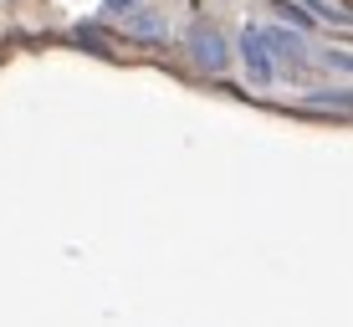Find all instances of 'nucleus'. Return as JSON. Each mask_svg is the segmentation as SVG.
Instances as JSON below:
<instances>
[{
    "label": "nucleus",
    "instance_id": "f257e3e1",
    "mask_svg": "<svg viewBox=\"0 0 353 327\" xmlns=\"http://www.w3.org/2000/svg\"><path fill=\"white\" fill-rule=\"evenodd\" d=\"M236 52H241V62H246V72L261 82H276V52H272V41H266V26H246L241 31V41H236Z\"/></svg>",
    "mask_w": 353,
    "mask_h": 327
},
{
    "label": "nucleus",
    "instance_id": "f03ea898",
    "mask_svg": "<svg viewBox=\"0 0 353 327\" xmlns=\"http://www.w3.org/2000/svg\"><path fill=\"white\" fill-rule=\"evenodd\" d=\"M266 41H272L276 62H282L287 72H297L302 62H307V41H302L297 31H287V26H266Z\"/></svg>",
    "mask_w": 353,
    "mask_h": 327
},
{
    "label": "nucleus",
    "instance_id": "7ed1b4c3",
    "mask_svg": "<svg viewBox=\"0 0 353 327\" xmlns=\"http://www.w3.org/2000/svg\"><path fill=\"white\" fill-rule=\"evenodd\" d=\"M123 31H128V36H139V41H164V36H169V21L159 16V10L143 6V10H133V16L123 21Z\"/></svg>",
    "mask_w": 353,
    "mask_h": 327
},
{
    "label": "nucleus",
    "instance_id": "20e7f679",
    "mask_svg": "<svg viewBox=\"0 0 353 327\" xmlns=\"http://www.w3.org/2000/svg\"><path fill=\"white\" fill-rule=\"evenodd\" d=\"M194 62H200L205 72H225V41L215 31H194Z\"/></svg>",
    "mask_w": 353,
    "mask_h": 327
},
{
    "label": "nucleus",
    "instance_id": "39448f33",
    "mask_svg": "<svg viewBox=\"0 0 353 327\" xmlns=\"http://www.w3.org/2000/svg\"><path fill=\"white\" fill-rule=\"evenodd\" d=\"M312 21H333V26H353V10H343L338 0H302Z\"/></svg>",
    "mask_w": 353,
    "mask_h": 327
},
{
    "label": "nucleus",
    "instance_id": "423d86ee",
    "mask_svg": "<svg viewBox=\"0 0 353 327\" xmlns=\"http://www.w3.org/2000/svg\"><path fill=\"white\" fill-rule=\"evenodd\" d=\"M133 10H143L139 0H108V16H133Z\"/></svg>",
    "mask_w": 353,
    "mask_h": 327
}]
</instances>
